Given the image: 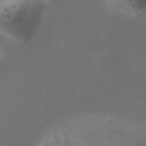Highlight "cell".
Returning <instances> with one entry per match:
<instances>
[{"label":"cell","mask_w":146,"mask_h":146,"mask_svg":"<svg viewBox=\"0 0 146 146\" xmlns=\"http://www.w3.org/2000/svg\"><path fill=\"white\" fill-rule=\"evenodd\" d=\"M36 146H146V132L109 115H83L60 122Z\"/></svg>","instance_id":"obj_1"},{"label":"cell","mask_w":146,"mask_h":146,"mask_svg":"<svg viewBox=\"0 0 146 146\" xmlns=\"http://www.w3.org/2000/svg\"><path fill=\"white\" fill-rule=\"evenodd\" d=\"M48 1L49 3H53V1H55V0H48Z\"/></svg>","instance_id":"obj_4"},{"label":"cell","mask_w":146,"mask_h":146,"mask_svg":"<svg viewBox=\"0 0 146 146\" xmlns=\"http://www.w3.org/2000/svg\"><path fill=\"white\" fill-rule=\"evenodd\" d=\"M111 7L131 15H146V0H108Z\"/></svg>","instance_id":"obj_3"},{"label":"cell","mask_w":146,"mask_h":146,"mask_svg":"<svg viewBox=\"0 0 146 146\" xmlns=\"http://www.w3.org/2000/svg\"><path fill=\"white\" fill-rule=\"evenodd\" d=\"M48 0H0V28L15 42L35 38L48 12Z\"/></svg>","instance_id":"obj_2"}]
</instances>
